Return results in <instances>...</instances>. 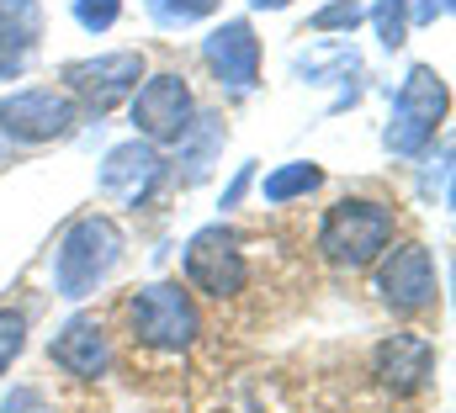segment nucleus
<instances>
[{"mask_svg":"<svg viewBox=\"0 0 456 413\" xmlns=\"http://www.w3.org/2000/svg\"><path fill=\"white\" fill-rule=\"evenodd\" d=\"M249 175H255L249 165H244V170L233 175V186H228V191H224V206H233V202H239V197H244V186H249Z\"/></svg>","mask_w":456,"mask_h":413,"instance_id":"obj_22","label":"nucleus"},{"mask_svg":"<svg viewBox=\"0 0 456 413\" xmlns=\"http://www.w3.org/2000/svg\"><path fill=\"white\" fill-rule=\"evenodd\" d=\"M117 16H122V0H75V21L86 32H107L117 27Z\"/></svg>","mask_w":456,"mask_h":413,"instance_id":"obj_18","label":"nucleus"},{"mask_svg":"<svg viewBox=\"0 0 456 413\" xmlns=\"http://www.w3.org/2000/svg\"><path fill=\"white\" fill-rule=\"evenodd\" d=\"M371 377L382 393L393 398H414L430 377H436V344L425 334H387L371 350Z\"/></svg>","mask_w":456,"mask_h":413,"instance_id":"obj_10","label":"nucleus"},{"mask_svg":"<svg viewBox=\"0 0 456 413\" xmlns=\"http://www.w3.org/2000/svg\"><path fill=\"white\" fill-rule=\"evenodd\" d=\"M154 175H159L154 143L133 138V143H117L112 154H107V165H102V191H107V197H122V202H138Z\"/></svg>","mask_w":456,"mask_h":413,"instance_id":"obj_13","label":"nucleus"},{"mask_svg":"<svg viewBox=\"0 0 456 413\" xmlns=\"http://www.w3.org/2000/svg\"><path fill=\"white\" fill-rule=\"evenodd\" d=\"M75 122H80V106L59 85H27L0 101V133L11 143H53L75 133Z\"/></svg>","mask_w":456,"mask_h":413,"instance_id":"obj_6","label":"nucleus"},{"mask_svg":"<svg viewBox=\"0 0 456 413\" xmlns=\"http://www.w3.org/2000/svg\"><path fill=\"white\" fill-rule=\"evenodd\" d=\"M21 350H27V318L16 308H0V371H11Z\"/></svg>","mask_w":456,"mask_h":413,"instance_id":"obj_17","label":"nucleus"},{"mask_svg":"<svg viewBox=\"0 0 456 413\" xmlns=\"http://www.w3.org/2000/svg\"><path fill=\"white\" fill-rule=\"evenodd\" d=\"M43 32L37 0H0V69H21Z\"/></svg>","mask_w":456,"mask_h":413,"instance_id":"obj_14","label":"nucleus"},{"mask_svg":"<svg viewBox=\"0 0 456 413\" xmlns=\"http://www.w3.org/2000/svg\"><path fill=\"white\" fill-rule=\"evenodd\" d=\"M59 75H64L59 91H69L75 106L112 111V106H122L138 91V80H143V53H138V48H122V53H96V59H69Z\"/></svg>","mask_w":456,"mask_h":413,"instance_id":"obj_7","label":"nucleus"},{"mask_svg":"<svg viewBox=\"0 0 456 413\" xmlns=\"http://www.w3.org/2000/svg\"><path fill=\"white\" fill-rule=\"evenodd\" d=\"M127 328L149 350H186L197 339L202 318H197V303L181 281H154L127 303Z\"/></svg>","mask_w":456,"mask_h":413,"instance_id":"obj_4","label":"nucleus"},{"mask_svg":"<svg viewBox=\"0 0 456 413\" xmlns=\"http://www.w3.org/2000/svg\"><path fill=\"white\" fill-rule=\"evenodd\" d=\"M249 5H260V11H281V5H292V0H249Z\"/></svg>","mask_w":456,"mask_h":413,"instance_id":"obj_23","label":"nucleus"},{"mask_svg":"<svg viewBox=\"0 0 456 413\" xmlns=\"http://www.w3.org/2000/svg\"><path fill=\"white\" fill-rule=\"evenodd\" d=\"M361 16H366V11H361L355 0H335V5H324V11H314V32H350Z\"/></svg>","mask_w":456,"mask_h":413,"instance_id":"obj_20","label":"nucleus"},{"mask_svg":"<svg viewBox=\"0 0 456 413\" xmlns=\"http://www.w3.org/2000/svg\"><path fill=\"white\" fill-rule=\"evenodd\" d=\"M48 355H53V366L59 371H69V377H80V382H96L107 366H112V344H107V328L96 323V318H69L59 334H53V344H48Z\"/></svg>","mask_w":456,"mask_h":413,"instance_id":"obj_12","label":"nucleus"},{"mask_svg":"<svg viewBox=\"0 0 456 413\" xmlns=\"http://www.w3.org/2000/svg\"><path fill=\"white\" fill-rule=\"evenodd\" d=\"M133 127L143 143H181L197 127V96L186 85V75H149L133 96Z\"/></svg>","mask_w":456,"mask_h":413,"instance_id":"obj_5","label":"nucleus"},{"mask_svg":"<svg viewBox=\"0 0 456 413\" xmlns=\"http://www.w3.org/2000/svg\"><path fill=\"white\" fill-rule=\"evenodd\" d=\"M377 32H382V48H398V43L409 37V11H403V0H382V5H377Z\"/></svg>","mask_w":456,"mask_h":413,"instance_id":"obj_19","label":"nucleus"},{"mask_svg":"<svg viewBox=\"0 0 456 413\" xmlns=\"http://www.w3.org/2000/svg\"><path fill=\"white\" fill-rule=\"evenodd\" d=\"M377 297L393 312H425L441 297V276L425 244H387L377 260Z\"/></svg>","mask_w":456,"mask_h":413,"instance_id":"obj_8","label":"nucleus"},{"mask_svg":"<svg viewBox=\"0 0 456 413\" xmlns=\"http://www.w3.org/2000/svg\"><path fill=\"white\" fill-rule=\"evenodd\" d=\"M149 11H154V21H159V27H191V21L213 16V11H218V0H149Z\"/></svg>","mask_w":456,"mask_h":413,"instance_id":"obj_16","label":"nucleus"},{"mask_svg":"<svg viewBox=\"0 0 456 413\" xmlns=\"http://www.w3.org/2000/svg\"><path fill=\"white\" fill-rule=\"evenodd\" d=\"M393 233H398V217H393L387 202L345 197L319 223V249H324V260H335L345 271H366V265L382 260V249L393 244Z\"/></svg>","mask_w":456,"mask_h":413,"instance_id":"obj_2","label":"nucleus"},{"mask_svg":"<svg viewBox=\"0 0 456 413\" xmlns=\"http://www.w3.org/2000/svg\"><path fill=\"white\" fill-rule=\"evenodd\" d=\"M319 181H324V170H319V165L292 159V165H281V170H271V175L260 181V197H265V202H292V197L319 191Z\"/></svg>","mask_w":456,"mask_h":413,"instance_id":"obj_15","label":"nucleus"},{"mask_svg":"<svg viewBox=\"0 0 456 413\" xmlns=\"http://www.w3.org/2000/svg\"><path fill=\"white\" fill-rule=\"evenodd\" d=\"M446 106H452V91H446L441 69H430V64H414V69L403 75L398 96H393L387 149H393V154H419V149L436 138V127L446 122Z\"/></svg>","mask_w":456,"mask_h":413,"instance_id":"obj_3","label":"nucleus"},{"mask_svg":"<svg viewBox=\"0 0 456 413\" xmlns=\"http://www.w3.org/2000/svg\"><path fill=\"white\" fill-rule=\"evenodd\" d=\"M122 260V228H117L107 212H86L69 223V233L59 239V255H53V287L59 297L80 303L91 297Z\"/></svg>","mask_w":456,"mask_h":413,"instance_id":"obj_1","label":"nucleus"},{"mask_svg":"<svg viewBox=\"0 0 456 413\" xmlns=\"http://www.w3.org/2000/svg\"><path fill=\"white\" fill-rule=\"evenodd\" d=\"M186 281H191L197 292L218 297V303L244 292L249 260H244V249H239V239H233L228 228H202V233H191V244H186Z\"/></svg>","mask_w":456,"mask_h":413,"instance_id":"obj_9","label":"nucleus"},{"mask_svg":"<svg viewBox=\"0 0 456 413\" xmlns=\"http://www.w3.org/2000/svg\"><path fill=\"white\" fill-rule=\"evenodd\" d=\"M0 413H53V403L43 398V387H11V398L0 403Z\"/></svg>","mask_w":456,"mask_h":413,"instance_id":"obj_21","label":"nucleus"},{"mask_svg":"<svg viewBox=\"0 0 456 413\" xmlns=\"http://www.w3.org/2000/svg\"><path fill=\"white\" fill-rule=\"evenodd\" d=\"M202 59H208V69L218 75V85H228V91H249V85L260 80V37H255L249 21H224V27H213V37L202 43Z\"/></svg>","mask_w":456,"mask_h":413,"instance_id":"obj_11","label":"nucleus"}]
</instances>
